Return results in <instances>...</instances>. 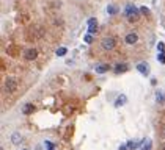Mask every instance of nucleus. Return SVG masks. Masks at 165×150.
<instances>
[{
	"label": "nucleus",
	"instance_id": "18",
	"mask_svg": "<svg viewBox=\"0 0 165 150\" xmlns=\"http://www.w3.org/2000/svg\"><path fill=\"white\" fill-rule=\"evenodd\" d=\"M94 25H98V20H96L94 17L88 19V27H94Z\"/></svg>",
	"mask_w": 165,
	"mask_h": 150
},
{
	"label": "nucleus",
	"instance_id": "1",
	"mask_svg": "<svg viewBox=\"0 0 165 150\" xmlns=\"http://www.w3.org/2000/svg\"><path fill=\"white\" fill-rule=\"evenodd\" d=\"M139 14H140V10L137 8L134 3H129L124 10V16L127 17L129 22H137L139 20Z\"/></svg>",
	"mask_w": 165,
	"mask_h": 150
},
{
	"label": "nucleus",
	"instance_id": "27",
	"mask_svg": "<svg viewBox=\"0 0 165 150\" xmlns=\"http://www.w3.org/2000/svg\"><path fill=\"white\" fill-rule=\"evenodd\" d=\"M163 136H165V134H163Z\"/></svg>",
	"mask_w": 165,
	"mask_h": 150
},
{
	"label": "nucleus",
	"instance_id": "25",
	"mask_svg": "<svg viewBox=\"0 0 165 150\" xmlns=\"http://www.w3.org/2000/svg\"><path fill=\"white\" fill-rule=\"evenodd\" d=\"M22 150H29V149H22Z\"/></svg>",
	"mask_w": 165,
	"mask_h": 150
},
{
	"label": "nucleus",
	"instance_id": "23",
	"mask_svg": "<svg viewBox=\"0 0 165 150\" xmlns=\"http://www.w3.org/2000/svg\"><path fill=\"white\" fill-rule=\"evenodd\" d=\"M118 150H129V149H127V144H126V146H124V144L120 146V149H118Z\"/></svg>",
	"mask_w": 165,
	"mask_h": 150
},
{
	"label": "nucleus",
	"instance_id": "3",
	"mask_svg": "<svg viewBox=\"0 0 165 150\" xmlns=\"http://www.w3.org/2000/svg\"><path fill=\"white\" fill-rule=\"evenodd\" d=\"M5 89L8 91V92H14L17 89V80L8 77V78L5 80Z\"/></svg>",
	"mask_w": 165,
	"mask_h": 150
},
{
	"label": "nucleus",
	"instance_id": "9",
	"mask_svg": "<svg viewBox=\"0 0 165 150\" xmlns=\"http://www.w3.org/2000/svg\"><path fill=\"white\" fill-rule=\"evenodd\" d=\"M127 69H129V67H127L126 63H118V64L115 66V72L116 74H123V72H126Z\"/></svg>",
	"mask_w": 165,
	"mask_h": 150
},
{
	"label": "nucleus",
	"instance_id": "20",
	"mask_svg": "<svg viewBox=\"0 0 165 150\" xmlns=\"http://www.w3.org/2000/svg\"><path fill=\"white\" fill-rule=\"evenodd\" d=\"M140 13H142V14H145V16H148V14H149V10L146 8V6H142V8H140Z\"/></svg>",
	"mask_w": 165,
	"mask_h": 150
},
{
	"label": "nucleus",
	"instance_id": "13",
	"mask_svg": "<svg viewBox=\"0 0 165 150\" xmlns=\"http://www.w3.org/2000/svg\"><path fill=\"white\" fill-rule=\"evenodd\" d=\"M107 13L108 14H118V6H115V5H108L107 6Z\"/></svg>",
	"mask_w": 165,
	"mask_h": 150
},
{
	"label": "nucleus",
	"instance_id": "5",
	"mask_svg": "<svg viewBox=\"0 0 165 150\" xmlns=\"http://www.w3.org/2000/svg\"><path fill=\"white\" fill-rule=\"evenodd\" d=\"M124 41H126V44L134 45V44H137V41H139V36H137V33H129V35H126Z\"/></svg>",
	"mask_w": 165,
	"mask_h": 150
},
{
	"label": "nucleus",
	"instance_id": "12",
	"mask_svg": "<svg viewBox=\"0 0 165 150\" xmlns=\"http://www.w3.org/2000/svg\"><path fill=\"white\" fill-rule=\"evenodd\" d=\"M110 69V66L108 64H99V66H96V72L98 74H104Z\"/></svg>",
	"mask_w": 165,
	"mask_h": 150
},
{
	"label": "nucleus",
	"instance_id": "2",
	"mask_svg": "<svg viewBox=\"0 0 165 150\" xmlns=\"http://www.w3.org/2000/svg\"><path fill=\"white\" fill-rule=\"evenodd\" d=\"M101 45H102V49H104V50H107V52L113 50V49H115V45H116V42H115V38H110V36L104 38V39L101 41Z\"/></svg>",
	"mask_w": 165,
	"mask_h": 150
},
{
	"label": "nucleus",
	"instance_id": "16",
	"mask_svg": "<svg viewBox=\"0 0 165 150\" xmlns=\"http://www.w3.org/2000/svg\"><path fill=\"white\" fill-rule=\"evenodd\" d=\"M156 97H157V102H160V103H163V102H165V95L162 92H157Z\"/></svg>",
	"mask_w": 165,
	"mask_h": 150
},
{
	"label": "nucleus",
	"instance_id": "4",
	"mask_svg": "<svg viewBox=\"0 0 165 150\" xmlns=\"http://www.w3.org/2000/svg\"><path fill=\"white\" fill-rule=\"evenodd\" d=\"M36 56H38V50H36V49H27V50L24 52V58L29 59V61H33Z\"/></svg>",
	"mask_w": 165,
	"mask_h": 150
},
{
	"label": "nucleus",
	"instance_id": "15",
	"mask_svg": "<svg viewBox=\"0 0 165 150\" xmlns=\"http://www.w3.org/2000/svg\"><path fill=\"white\" fill-rule=\"evenodd\" d=\"M94 33H98V25L88 27V35H94Z\"/></svg>",
	"mask_w": 165,
	"mask_h": 150
},
{
	"label": "nucleus",
	"instance_id": "17",
	"mask_svg": "<svg viewBox=\"0 0 165 150\" xmlns=\"http://www.w3.org/2000/svg\"><path fill=\"white\" fill-rule=\"evenodd\" d=\"M84 41H85L87 44H91V42H93V35H85Z\"/></svg>",
	"mask_w": 165,
	"mask_h": 150
},
{
	"label": "nucleus",
	"instance_id": "21",
	"mask_svg": "<svg viewBox=\"0 0 165 150\" xmlns=\"http://www.w3.org/2000/svg\"><path fill=\"white\" fill-rule=\"evenodd\" d=\"M157 59H159L162 64H165V55L163 53H159V55H157Z\"/></svg>",
	"mask_w": 165,
	"mask_h": 150
},
{
	"label": "nucleus",
	"instance_id": "11",
	"mask_svg": "<svg viewBox=\"0 0 165 150\" xmlns=\"http://www.w3.org/2000/svg\"><path fill=\"white\" fill-rule=\"evenodd\" d=\"M143 142H145V141H139V142L129 141V142H127V149H129V150H135V149H139V146L143 144Z\"/></svg>",
	"mask_w": 165,
	"mask_h": 150
},
{
	"label": "nucleus",
	"instance_id": "26",
	"mask_svg": "<svg viewBox=\"0 0 165 150\" xmlns=\"http://www.w3.org/2000/svg\"><path fill=\"white\" fill-rule=\"evenodd\" d=\"M163 150H165V147H163Z\"/></svg>",
	"mask_w": 165,
	"mask_h": 150
},
{
	"label": "nucleus",
	"instance_id": "10",
	"mask_svg": "<svg viewBox=\"0 0 165 150\" xmlns=\"http://www.w3.org/2000/svg\"><path fill=\"white\" fill-rule=\"evenodd\" d=\"M33 111H35V106H33V103H25L24 108H22V113H24V114H32Z\"/></svg>",
	"mask_w": 165,
	"mask_h": 150
},
{
	"label": "nucleus",
	"instance_id": "6",
	"mask_svg": "<svg viewBox=\"0 0 165 150\" xmlns=\"http://www.w3.org/2000/svg\"><path fill=\"white\" fill-rule=\"evenodd\" d=\"M137 71L146 77V75L149 74V66H148V63H139V64H137Z\"/></svg>",
	"mask_w": 165,
	"mask_h": 150
},
{
	"label": "nucleus",
	"instance_id": "22",
	"mask_svg": "<svg viewBox=\"0 0 165 150\" xmlns=\"http://www.w3.org/2000/svg\"><path fill=\"white\" fill-rule=\"evenodd\" d=\"M142 150H151V141H148V142H146V146L143 147Z\"/></svg>",
	"mask_w": 165,
	"mask_h": 150
},
{
	"label": "nucleus",
	"instance_id": "24",
	"mask_svg": "<svg viewBox=\"0 0 165 150\" xmlns=\"http://www.w3.org/2000/svg\"><path fill=\"white\" fill-rule=\"evenodd\" d=\"M36 150H41V147H39V146H38V147H36Z\"/></svg>",
	"mask_w": 165,
	"mask_h": 150
},
{
	"label": "nucleus",
	"instance_id": "8",
	"mask_svg": "<svg viewBox=\"0 0 165 150\" xmlns=\"http://www.w3.org/2000/svg\"><path fill=\"white\" fill-rule=\"evenodd\" d=\"M11 142H13V144H14V146H19L20 144V142H22V136H20V133H13L11 134Z\"/></svg>",
	"mask_w": 165,
	"mask_h": 150
},
{
	"label": "nucleus",
	"instance_id": "19",
	"mask_svg": "<svg viewBox=\"0 0 165 150\" xmlns=\"http://www.w3.org/2000/svg\"><path fill=\"white\" fill-rule=\"evenodd\" d=\"M157 50H159V53H163V50H165V44H163V42H159V44H157Z\"/></svg>",
	"mask_w": 165,
	"mask_h": 150
},
{
	"label": "nucleus",
	"instance_id": "14",
	"mask_svg": "<svg viewBox=\"0 0 165 150\" xmlns=\"http://www.w3.org/2000/svg\"><path fill=\"white\" fill-rule=\"evenodd\" d=\"M66 52H68L66 47H58L57 52H55V55H57V56H65V55H66Z\"/></svg>",
	"mask_w": 165,
	"mask_h": 150
},
{
	"label": "nucleus",
	"instance_id": "7",
	"mask_svg": "<svg viewBox=\"0 0 165 150\" xmlns=\"http://www.w3.org/2000/svg\"><path fill=\"white\" fill-rule=\"evenodd\" d=\"M126 102H127V97H126L124 94H121V95H118V97H116L115 106H123V105H126Z\"/></svg>",
	"mask_w": 165,
	"mask_h": 150
}]
</instances>
